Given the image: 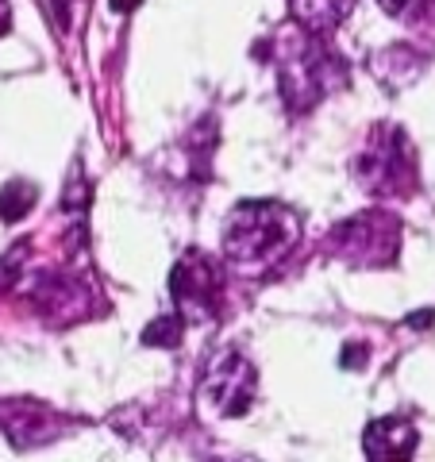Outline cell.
I'll return each mask as SVG.
<instances>
[{
  "label": "cell",
  "instance_id": "obj_1",
  "mask_svg": "<svg viewBox=\"0 0 435 462\" xmlns=\"http://www.w3.org/2000/svg\"><path fill=\"white\" fill-rule=\"evenodd\" d=\"M301 243V220L278 200L239 205L224 224V258L243 273H266Z\"/></svg>",
  "mask_w": 435,
  "mask_h": 462
},
{
  "label": "cell",
  "instance_id": "obj_2",
  "mask_svg": "<svg viewBox=\"0 0 435 462\" xmlns=\"http://www.w3.org/2000/svg\"><path fill=\"white\" fill-rule=\"evenodd\" d=\"M343 81V58H336L320 35L297 32L278 47V85L293 112H309Z\"/></svg>",
  "mask_w": 435,
  "mask_h": 462
},
{
  "label": "cell",
  "instance_id": "obj_3",
  "mask_svg": "<svg viewBox=\"0 0 435 462\" xmlns=\"http://www.w3.org/2000/svg\"><path fill=\"white\" fill-rule=\"evenodd\" d=\"M355 178L374 197H401L416 185V154L409 135L393 124H378L366 147L355 154Z\"/></svg>",
  "mask_w": 435,
  "mask_h": 462
},
{
  "label": "cell",
  "instance_id": "obj_4",
  "mask_svg": "<svg viewBox=\"0 0 435 462\" xmlns=\"http://www.w3.org/2000/svg\"><path fill=\"white\" fill-rule=\"evenodd\" d=\"M328 247L347 266H362V270L393 266L401 251V224L389 212H358L351 220L331 227Z\"/></svg>",
  "mask_w": 435,
  "mask_h": 462
},
{
  "label": "cell",
  "instance_id": "obj_5",
  "mask_svg": "<svg viewBox=\"0 0 435 462\" xmlns=\"http://www.w3.org/2000/svg\"><path fill=\"white\" fill-rule=\"evenodd\" d=\"M224 263L208 251H185V258L170 273V297L185 324H208L224 305Z\"/></svg>",
  "mask_w": 435,
  "mask_h": 462
},
{
  "label": "cell",
  "instance_id": "obj_6",
  "mask_svg": "<svg viewBox=\"0 0 435 462\" xmlns=\"http://www.w3.org/2000/svg\"><path fill=\"white\" fill-rule=\"evenodd\" d=\"M258 389V374L246 363L239 351H224L220 358H212V366L200 378V409L220 420H236L251 409Z\"/></svg>",
  "mask_w": 435,
  "mask_h": 462
},
{
  "label": "cell",
  "instance_id": "obj_7",
  "mask_svg": "<svg viewBox=\"0 0 435 462\" xmlns=\"http://www.w3.org/2000/svg\"><path fill=\"white\" fill-rule=\"evenodd\" d=\"M27 300L42 316H51L54 324H74L93 312V285H85L81 278H69V273H39L27 285Z\"/></svg>",
  "mask_w": 435,
  "mask_h": 462
},
{
  "label": "cell",
  "instance_id": "obj_8",
  "mask_svg": "<svg viewBox=\"0 0 435 462\" xmlns=\"http://www.w3.org/2000/svg\"><path fill=\"white\" fill-rule=\"evenodd\" d=\"M62 428H66V416L58 409H51V404H42V401H32V397L0 401V431H5L20 451L51 443Z\"/></svg>",
  "mask_w": 435,
  "mask_h": 462
},
{
  "label": "cell",
  "instance_id": "obj_9",
  "mask_svg": "<svg viewBox=\"0 0 435 462\" xmlns=\"http://www.w3.org/2000/svg\"><path fill=\"white\" fill-rule=\"evenodd\" d=\"M416 443H420V436L404 416H382V420H374L366 428V436H362V447H366L370 462H412Z\"/></svg>",
  "mask_w": 435,
  "mask_h": 462
},
{
  "label": "cell",
  "instance_id": "obj_10",
  "mask_svg": "<svg viewBox=\"0 0 435 462\" xmlns=\"http://www.w3.org/2000/svg\"><path fill=\"white\" fill-rule=\"evenodd\" d=\"M355 0H289V12H293V20L301 32L309 35H331L336 27L351 16Z\"/></svg>",
  "mask_w": 435,
  "mask_h": 462
},
{
  "label": "cell",
  "instance_id": "obj_11",
  "mask_svg": "<svg viewBox=\"0 0 435 462\" xmlns=\"http://www.w3.org/2000/svg\"><path fill=\"white\" fill-rule=\"evenodd\" d=\"M35 197H39L35 185H27V181H8L5 189H0V220H8V224L23 220V216L32 212Z\"/></svg>",
  "mask_w": 435,
  "mask_h": 462
},
{
  "label": "cell",
  "instance_id": "obj_12",
  "mask_svg": "<svg viewBox=\"0 0 435 462\" xmlns=\"http://www.w3.org/2000/svg\"><path fill=\"white\" fill-rule=\"evenodd\" d=\"M181 331H185L181 316L178 312H166V316H158V320L147 331H143V343H147V346H166V351H170V346L181 343Z\"/></svg>",
  "mask_w": 435,
  "mask_h": 462
},
{
  "label": "cell",
  "instance_id": "obj_13",
  "mask_svg": "<svg viewBox=\"0 0 435 462\" xmlns=\"http://www.w3.org/2000/svg\"><path fill=\"white\" fill-rule=\"evenodd\" d=\"M378 5L397 20H416L424 16V0H378Z\"/></svg>",
  "mask_w": 435,
  "mask_h": 462
},
{
  "label": "cell",
  "instance_id": "obj_14",
  "mask_svg": "<svg viewBox=\"0 0 435 462\" xmlns=\"http://www.w3.org/2000/svg\"><path fill=\"white\" fill-rule=\"evenodd\" d=\"M358 358H362V346L351 343V346L343 351V366H347V370H355V366H358Z\"/></svg>",
  "mask_w": 435,
  "mask_h": 462
},
{
  "label": "cell",
  "instance_id": "obj_15",
  "mask_svg": "<svg viewBox=\"0 0 435 462\" xmlns=\"http://www.w3.org/2000/svg\"><path fill=\"white\" fill-rule=\"evenodd\" d=\"M431 320H435V312H431V309H424V312H416V316H409V324H412V328H428Z\"/></svg>",
  "mask_w": 435,
  "mask_h": 462
},
{
  "label": "cell",
  "instance_id": "obj_16",
  "mask_svg": "<svg viewBox=\"0 0 435 462\" xmlns=\"http://www.w3.org/2000/svg\"><path fill=\"white\" fill-rule=\"evenodd\" d=\"M8 23H12V8L5 5V0H0V35L8 32Z\"/></svg>",
  "mask_w": 435,
  "mask_h": 462
},
{
  "label": "cell",
  "instance_id": "obj_17",
  "mask_svg": "<svg viewBox=\"0 0 435 462\" xmlns=\"http://www.w3.org/2000/svg\"><path fill=\"white\" fill-rule=\"evenodd\" d=\"M135 5H139V0H112V8H116V12H132Z\"/></svg>",
  "mask_w": 435,
  "mask_h": 462
},
{
  "label": "cell",
  "instance_id": "obj_18",
  "mask_svg": "<svg viewBox=\"0 0 435 462\" xmlns=\"http://www.w3.org/2000/svg\"><path fill=\"white\" fill-rule=\"evenodd\" d=\"M424 16H435V0H424Z\"/></svg>",
  "mask_w": 435,
  "mask_h": 462
},
{
  "label": "cell",
  "instance_id": "obj_19",
  "mask_svg": "<svg viewBox=\"0 0 435 462\" xmlns=\"http://www.w3.org/2000/svg\"><path fill=\"white\" fill-rule=\"evenodd\" d=\"M58 5H85V0H58Z\"/></svg>",
  "mask_w": 435,
  "mask_h": 462
}]
</instances>
